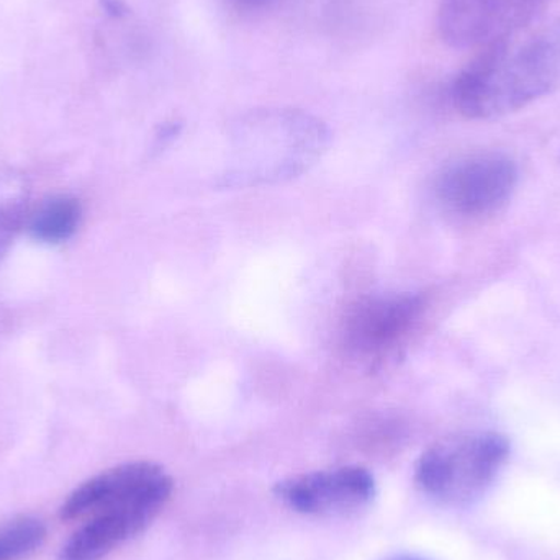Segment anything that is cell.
Segmentation results:
<instances>
[{
    "mask_svg": "<svg viewBox=\"0 0 560 560\" xmlns=\"http://www.w3.org/2000/svg\"><path fill=\"white\" fill-rule=\"evenodd\" d=\"M174 483L160 464L133 460L85 480L59 515L81 522L59 560H104L143 533L163 512Z\"/></svg>",
    "mask_w": 560,
    "mask_h": 560,
    "instance_id": "6da1fadb",
    "label": "cell"
},
{
    "mask_svg": "<svg viewBox=\"0 0 560 560\" xmlns=\"http://www.w3.org/2000/svg\"><path fill=\"white\" fill-rule=\"evenodd\" d=\"M560 88V19L483 48L453 84L454 107L472 120L522 110Z\"/></svg>",
    "mask_w": 560,
    "mask_h": 560,
    "instance_id": "7a4b0ae2",
    "label": "cell"
},
{
    "mask_svg": "<svg viewBox=\"0 0 560 560\" xmlns=\"http://www.w3.org/2000/svg\"><path fill=\"white\" fill-rule=\"evenodd\" d=\"M510 457L493 431L456 434L428 447L415 467L418 489L440 505L466 506L486 495Z\"/></svg>",
    "mask_w": 560,
    "mask_h": 560,
    "instance_id": "3957f363",
    "label": "cell"
},
{
    "mask_svg": "<svg viewBox=\"0 0 560 560\" xmlns=\"http://www.w3.org/2000/svg\"><path fill=\"white\" fill-rule=\"evenodd\" d=\"M518 171L510 158L497 153L460 158L436 179V199L446 212L476 220L499 212L516 187Z\"/></svg>",
    "mask_w": 560,
    "mask_h": 560,
    "instance_id": "277c9868",
    "label": "cell"
},
{
    "mask_svg": "<svg viewBox=\"0 0 560 560\" xmlns=\"http://www.w3.org/2000/svg\"><path fill=\"white\" fill-rule=\"evenodd\" d=\"M276 497L292 512L313 518H348L364 512L377 497V482L361 466H339L289 477Z\"/></svg>",
    "mask_w": 560,
    "mask_h": 560,
    "instance_id": "5b68a950",
    "label": "cell"
},
{
    "mask_svg": "<svg viewBox=\"0 0 560 560\" xmlns=\"http://www.w3.org/2000/svg\"><path fill=\"white\" fill-rule=\"evenodd\" d=\"M551 0H441L438 32L453 48H489L526 28Z\"/></svg>",
    "mask_w": 560,
    "mask_h": 560,
    "instance_id": "8992f818",
    "label": "cell"
},
{
    "mask_svg": "<svg viewBox=\"0 0 560 560\" xmlns=\"http://www.w3.org/2000/svg\"><path fill=\"white\" fill-rule=\"evenodd\" d=\"M423 306L420 296L408 293L364 300L346 319V345L362 355L384 354L413 331Z\"/></svg>",
    "mask_w": 560,
    "mask_h": 560,
    "instance_id": "52a82bcc",
    "label": "cell"
},
{
    "mask_svg": "<svg viewBox=\"0 0 560 560\" xmlns=\"http://www.w3.org/2000/svg\"><path fill=\"white\" fill-rule=\"evenodd\" d=\"M82 207L75 197L55 196L42 203L28 219L30 235L46 245H61L78 232Z\"/></svg>",
    "mask_w": 560,
    "mask_h": 560,
    "instance_id": "ba28073f",
    "label": "cell"
},
{
    "mask_svg": "<svg viewBox=\"0 0 560 560\" xmlns=\"http://www.w3.org/2000/svg\"><path fill=\"white\" fill-rule=\"evenodd\" d=\"M30 186L16 170H0V261L28 220Z\"/></svg>",
    "mask_w": 560,
    "mask_h": 560,
    "instance_id": "9c48e42d",
    "label": "cell"
},
{
    "mask_svg": "<svg viewBox=\"0 0 560 560\" xmlns=\"http://www.w3.org/2000/svg\"><path fill=\"white\" fill-rule=\"evenodd\" d=\"M45 525L32 516H22L0 526V560L28 558L43 545Z\"/></svg>",
    "mask_w": 560,
    "mask_h": 560,
    "instance_id": "30bf717a",
    "label": "cell"
},
{
    "mask_svg": "<svg viewBox=\"0 0 560 560\" xmlns=\"http://www.w3.org/2000/svg\"><path fill=\"white\" fill-rule=\"evenodd\" d=\"M102 7L110 13L112 16H124L128 13L125 0H101Z\"/></svg>",
    "mask_w": 560,
    "mask_h": 560,
    "instance_id": "8fae6325",
    "label": "cell"
},
{
    "mask_svg": "<svg viewBox=\"0 0 560 560\" xmlns=\"http://www.w3.org/2000/svg\"><path fill=\"white\" fill-rule=\"evenodd\" d=\"M235 5L240 9L246 10H258L265 9V7L271 5V3L278 2V0H232Z\"/></svg>",
    "mask_w": 560,
    "mask_h": 560,
    "instance_id": "7c38bea8",
    "label": "cell"
},
{
    "mask_svg": "<svg viewBox=\"0 0 560 560\" xmlns=\"http://www.w3.org/2000/svg\"><path fill=\"white\" fill-rule=\"evenodd\" d=\"M387 560H431V559L423 558V556L400 555V556H394V558H388Z\"/></svg>",
    "mask_w": 560,
    "mask_h": 560,
    "instance_id": "4fadbf2b",
    "label": "cell"
}]
</instances>
